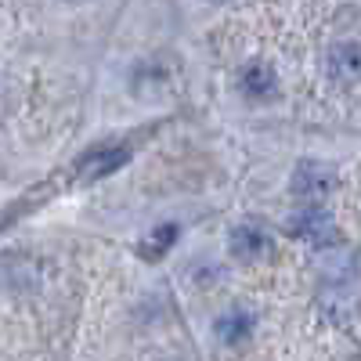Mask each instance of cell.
I'll use <instances>...</instances> for the list:
<instances>
[{"mask_svg":"<svg viewBox=\"0 0 361 361\" xmlns=\"http://www.w3.org/2000/svg\"><path fill=\"white\" fill-rule=\"evenodd\" d=\"M354 304H357V300H354V293L347 289V286H329L325 293H322V311L329 314V318H333V322H350V314H354Z\"/></svg>","mask_w":361,"mask_h":361,"instance_id":"30bf717a","label":"cell"},{"mask_svg":"<svg viewBox=\"0 0 361 361\" xmlns=\"http://www.w3.org/2000/svg\"><path fill=\"white\" fill-rule=\"evenodd\" d=\"M228 250L238 264H260L264 257H271V250H275V243H271V235L264 224H235L231 235H228Z\"/></svg>","mask_w":361,"mask_h":361,"instance_id":"277c9868","label":"cell"},{"mask_svg":"<svg viewBox=\"0 0 361 361\" xmlns=\"http://www.w3.org/2000/svg\"><path fill=\"white\" fill-rule=\"evenodd\" d=\"M289 231H293L296 238H304V243H311L314 250H333V246H340V228H336V221L329 217L318 202H307L300 214H293Z\"/></svg>","mask_w":361,"mask_h":361,"instance_id":"7a4b0ae2","label":"cell"},{"mask_svg":"<svg viewBox=\"0 0 361 361\" xmlns=\"http://www.w3.org/2000/svg\"><path fill=\"white\" fill-rule=\"evenodd\" d=\"M289 188L304 202H322L325 195L336 192V170L329 163H322V159H304V163H296Z\"/></svg>","mask_w":361,"mask_h":361,"instance_id":"3957f363","label":"cell"},{"mask_svg":"<svg viewBox=\"0 0 361 361\" xmlns=\"http://www.w3.org/2000/svg\"><path fill=\"white\" fill-rule=\"evenodd\" d=\"M47 279V264L33 253H0V289L33 293Z\"/></svg>","mask_w":361,"mask_h":361,"instance_id":"6da1fadb","label":"cell"},{"mask_svg":"<svg viewBox=\"0 0 361 361\" xmlns=\"http://www.w3.org/2000/svg\"><path fill=\"white\" fill-rule=\"evenodd\" d=\"M177 235H180V228H177L173 221H163V224H156V228L137 243V253H141L145 260H163L166 250L177 243Z\"/></svg>","mask_w":361,"mask_h":361,"instance_id":"9c48e42d","label":"cell"},{"mask_svg":"<svg viewBox=\"0 0 361 361\" xmlns=\"http://www.w3.org/2000/svg\"><path fill=\"white\" fill-rule=\"evenodd\" d=\"M325 69H329V76L340 80V83L361 80V44H354V40L333 44V47H329V58H325Z\"/></svg>","mask_w":361,"mask_h":361,"instance_id":"52a82bcc","label":"cell"},{"mask_svg":"<svg viewBox=\"0 0 361 361\" xmlns=\"http://www.w3.org/2000/svg\"><path fill=\"white\" fill-rule=\"evenodd\" d=\"M127 159H130V148L127 145H102V148H90V152L80 159L76 173H80V180H98V177L119 170Z\"/></svg>","mask_w":361,"mask_h":361,"instance_id":"5b68a950","label":"cell"},{"mask_svg":"<svg viewBox=\"0 0 361 361\" xmlns=\"http://www.w3.org/2000/svg\"><path fill=\"white\" fill-rule=\"evenodd\" d=\"M253 329H257V318H253L246 307H231V311H224V314L217 318L214 333H217V340H221L224 347H238V343H246V340L253 336Z\"/></svg>","mask_w":361,"mask_h":361,"instance_id":"ba28073f","label":"cell"},{"mask_svg":"<svg viewBox=\"0 0 361 361\" xmlns=\"http://www.w3.org/2000/svg\"><path fill=\"white\" fill-rule=\"evenodd\" d=\"M238 90H243L250 102H275L279 98V76L267 62H250L238 73Z\"/></svg>","mask_w":361,"mask_h":361,"instance_id":"8992f818","label":"cell"}]
</instances>
